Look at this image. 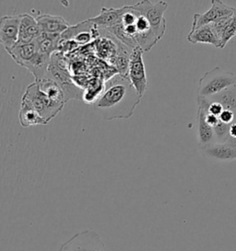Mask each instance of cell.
<instances>
[{
  "mask_svg": "<svg viewBox=\"0 0 236 251\" xmlns=\"http://www.w3.org/2000/svg\"><path fill=\"white\" fill-rule=\"evenodd\" d=\"M140 100L141 97L129 80L118 74L104 84L103 93L94 103V108L107 121L129 119Z\"/></svg>",
  "mask_w": 236,
  "mask_h": 251,
  "instance_id": "1",
  "label": "cell"
},
{
  "mask_svg": "<svg viewBox=\"0 0 236 251\" xmlns=\"http://www.w3.org/2000/svg\"><path fill=\"white\" fill-rule=\"evenodd\" d=\"M236 86V75L215 67L199 79L198 97L209 98Z\"/></svg>",
  "mask_w": 236,
  "mask_h": 251,
  "instance_id": "2",
  "label": "cell"
},
{
  "mask_svg": "<svg viewBox=\"0 0 236 251\" xmlns=\"http://www.w3.org/2000/svg\"><path fill=\"white\" fill-rule=\"evenodd\" d=\"M22 100L30 105L47 125L63 110L64 104L57 103L49 100L39 89L36 82L31 83L25 90Z\"/></svg>",
  "mask_w": 236,
  "mask_h": 251,
  "instance_id": "3",
  "label": "cell"
},
{
  "mask_svg": "<svg viewBox=\"0 0 236 251\" xmlns=\"http://www.w3.org/2000/svg\"><path fill=\"white\" fill-rule=\"evenodd\" d=\"M140 15L145 17L153 30L158 41H161L166 31V21L164 13L168 8V4L164 1H139L133 5Z\"/></svg>",
  "mask_w": 236,
  "mask_h": 251,
  "instance_id": "4",
  "label": "cell"
},
{
  "mask_svg": "<svg viewBox=\"0 0 236 251\" xmlns=\"http://www.w3.org/2000/svg\"><path fill=\"white\" fill-rule=\"evenodd\" d=\"M59 251H106L100 235L92 229L75 234L65 243Z\"/></svg>",
  "mask_w": 236,
  "mask_h": 251,
  "instance_id": "5",
  "label": "cell"
},
{
  "mask_svg": "<svg viewBox=\"0 0 236 251\" xmlns=\"http://www.w3.org/2000/svg\"><path fill=\"white\" fill-rule=\"evenodd\" d=\"M143 52L140 47L133 50L127 73V79L141 98L144 96L148 89L147 73L143 61Z\"/></svg>",
  "mask_w": 236,
  "mask_h": 251,
  "instance_id": "6",
  "label": "cell"
},
{
  "mask_svg": "<svg viewBox=\"0 0 236 251\" xmlns=\"http://www.w3.org/2000/svg\"><path fill=\"white\" fill-rule=\"evenodd\" d=\"M236 8L224 4L220 0H212L211 7L203 14L196 13L193 17L191 30H197L200 27L209 25L216 23L217 21L234 15Z\"/></svg>",
  "mask_w": 236,
  "mask_h": 251,
  "instance_id": "7",
  "label": "cell"
},
{
  "mask_svg": "<svg viewBox=\"0 0 236 251\" xmlns=\"http://www.w3.org/2000/svg\"><path fill=\"white\" fill-rule=\"evenodd\" d=\"M21 15L0 18V45L8 52L18 45Z\"/></svg>",
  "mask_w": 236,
  "mask_h": 251,
  "instance_id": "8",
  "label": "cell"
},
{
  "mask_svg": "<svg viewBox=\"0 0 236 251\" xmlns=\"http://www.w3.org/2000/svg\"><path fill=\"white\" fill-rule=\"evenodd\" d=\"M42 34L36 18L33 16L24 13L21 14V23L19 30L18 45H26L32 43Z\"/></svg>",
  "mask_w": 236,
  "mask_h": 251,
  "instance_id": "9",
  "label": "cell"
},
{
  "mask_svg": "<svg viewBox=\"0 0 236 251\" xmlns=\"http://www.w3.org/2000/svg\"><path fill=\"white\" fill-rule=\"evenodd\" d=\"M42 33L62 35L70 28V24L61 16L41 14L36 18Z\"/></svg>",
  "mask_w": 236,
  "mask_h": 251,
  "instance_id": "10",
  "label": "cell"
},
{
  "mask_svg": "<svg viewBox=\"0 0 236 251\" xmlns=\"http://www.w3.org/2000/svg\"><path fill=\"white\" fill-rule=\"evenodd\" d=\"M126 6L122 8H103L100 14L88 21L95 26L99 30H105L114 27L120 21L122 15L125 13Z\"/></svg>",
  "mask_w": 236,
  "mask_h": 251,
  "instance_id": "11",
  "label": "cell"
},
{
  "mask_svg": "<svg viewBox=\"0 0 236 251\" xmlns=\"http://www.w3.org/2000/svg\"><path fill=\"white\" fill-rule=\"evenodd\" d=\"M199 149L201 155L209 159L219 161L236 160V148H233L227 144L214 143Z\"/></svg>",
  "mask_w": 236,
  "mask_h": 251,
  "instance_id": "12",
  "label": "cell"
},
{
  "mask_svg": "<svg viewBox=\"0 0 236 251\" xmlns=\"http://www.w3.org/2000/svg\"><path fill=\"white\" fill-rule=\"evenodd\" d=\"M187 41L193 45L206 44L216 48H221V40L210 24L200 27L197 30H191L187 35Z\"/></svg>",
  "mask_w": 236,
  "mask_h": 251,
  "instance_id": "13",
  "label": "cell"
},
{
  "mask_svg": "<svg viewBox=\"0 0 236 251\" xmlns=\"http://www.w3.org/2000/svg\"><path fill=\"white\" fill-rule=\"evenodd\" d=\"M206 111L204 108L198 106V139L199 148H204L208 145L216 143L213 128L206 121Z\"/></svg>",
  "mask_w": 236,
  "mask_h": 251,
  "instance_id": "14",
  "label": "cell"
},
{
  "mask_svg": "<svg viewBox=\"0 0 236 251\" xmlns=\"http://www.w3.org/2000/svg\"><path fill=\"white\" fill-rule=\"evenodd\" d=\"M7 53L14 60L15 63L22 67H26L37 53L35 41L26 45H17Z\"/></svg>",
  "mask_w": 236,
  "mask_h": 251,
  "instance_id": "15",
  "label": "cell"
},
{
  "mask_svg": "<svg viewBox=\"0 0 236 251\" xmlns=\"http://www.w3.org/2000/svg\"><path fill=\"white\" fill-rule=\"evenodd\" d=\"M34 82H36L39 89L49 100H51L57 103L64 104V105L66 103L64 91L58 82L47 77H44L43 79Z\"/></svg>",
  "mask_w": 236,
  "mask_h": 251,
  "instance_id": "16",
  "label": "cell"
},
{
  "mask_svg": "<svg viewBox=\"0 0 236 251\" xmlns=\"http://www.w3.org/2000/svg\"><path fill=\"white\" fill-rule=\"evenodd\" d=\"M60 41L61 35L42 33L35 40L37 52L45 56L52 57L56 53V51L59 49Z\"/></svg>",
  "mask_w": 236,
  "mask_h": 251,
  "instance_id": "17",
  "label": "cell"
},
{
  "mask_svg": "<svg viewBox=\"0 0 236 251\" xmlns=\"http://www.w3.org/2000/svg\"><path fill=\"white\" fill-rule=\"evenodd\" d=\"M19 120L22 127H31L35 126H45V122L39 113L37 112L30 105L22 100L20 112H19Z\"/></svg>",
  "mask_w": 236,
  "mask_h": 251,
  "instance_id": "18",
  "label": "cell"
},
{
  "mask_svg": "<svg viewBox=\"0 0 236 251\" xmlns=\"http://www.w3.org/2000/svg\"><path fill=\"white\" fill-rule=\"evenodd\" d=\"M206 99L208 101H214L221 104L223 110L233 111L236 114V86L229 88L214 96Z\"/></svg>",
  "mask_w": 236,
  "mask_h": 251,
  "instance_id": "19",
  "label": "cell"
},
{
  "mask_svg": "<svg viewBox=\"0 0 236 251\" xmlns=\"http://www.w3.org/2000/svg\"><path fill=\"white\" fill-rule=\"evenodd\" d=\"M235 36H236V12L230 18L223 30L221 36V49H223Z\"/></svg>",
  "mask_w": 236,
  "mask_h": 251,
  "instance_id": "20",
  "label": "cell"
},
{
  "mask_svg": "<svg viewBox=\"0 0 236 251\" xmlns=\"http://www.w3.org/2000/svg\"><path fill=\"white\" fill-rule=\"evenodd\" d=\"M230 126L231 125H226L220 121L218 123V125L213 127L216 143H219V144L226 143V141L228 140L229 137H230V135H229Z\"/></svg>",
  "mask_w": 236,
  "mask_h": 251,
  "instance_id": "21",
  "label": "cell"
},
{
  "mask_svg": "<svg viewBox=\"0 0 236 251\" xmlns=\"http://www.w3.org/2000/svg\"><path fill=\"white\" fill-rule=\"evenodd\" d=\"M206 100V104H207V108H206V113H210L213 114L215 116L219 117L221 114V112L224 111L221 104L218 102H214V101H208L206 98H204Z\"/></svg>",
  "mask_w": 236,
  "mask_h": 251,
  "instance_id": "22",
  "label": "cell"
},
{
  "mask_svg": "<svg viewBox=\"0 0 236 251\" xmlns=\"http://www.w3.org/2000/svg\"><path fill=\"white\" fill-rule=\"evenodd\" d=\"M236 118V114L233 111H227V110L222 111L221 115L219 116L220 121L226 125H232L233 123H235Z\"/></svg>",
  "mask_w": 236,
  "mask_h": 251,
  "instance_id": "23",
  "label": "cell"
},
{
  "mask_svg": "<svg viewBox=\"0 0 236 251\" xmlns=\"http://www.w3.org/2000/svg\"><path fill=\"white\" fill-rule=\"evenodd\" d=\"M206 123L213 128V127H215V126L218 125V123L220 122V119H219V117H217V116L213 115V114L206 113Z\"/></svg>",
  "mask_w": 236,
  "mask_h": 251,
  "instance_id": "24",
  "label": "cell"
},
{
  "mask_svg": "<svg viewBox=\"0 0 236 251\" xmlns=\"http://www.w3.org/2000/svg\"><path fill=\"white\" fill-rule=\"evenodd\" d=\"M229 135L230 138L236 139V122L233 123L230 126V131H229Z\"/></svg>",
  "mask_w": 236,
  "mask_h": 251,
  "instance_id": "25",
  "label": "cell"
}]
</instances>
